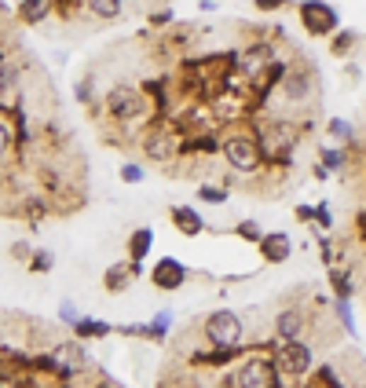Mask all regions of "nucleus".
Returning <instances> with one entry per match:
<instances>
[{
  "instance_id": "nucleus-31",
  "label": "nucleus",
  "mask_w": 366,
  "mask_h": 388,
  "mask_svg": "<svg viewBox=\"0 0 366 388\" xmlns=\"http://www.w3.org/2000/svg\"><path fill=\"white\" fill-rule=\"evenodd\" d=\"M8 147H11V128H8L4 121H0V158L8 154Z\"/></svg>"
},
{
  "instance_id": "nucleus-28",
  "label": "nucleus",
  "mask_w": 366,
  "mask_h": 388,
  "mask_svg": "<svg viewBox=\"0 0 366 388\" xmlns=\"http://www.w3.org/2000/svg\"><path fill=\"white\" fill-rule=\"evenodd\" d=\"M198 194H202L205 202H224V198H227V190H220V187H202Z\"/></svg>"
},
{
  "instance_id": "nucleus-25",
  "label": "nucleus",
  "mask_w": 366,
  "mask_h": 388,
  "mask_svg": "<svg viewBox=\"0 0 366 388\" xmlns=\"http://www.w3.org/2000/svg\"><path fill=\"white\" fill-rule=\"evenodd\" d=\"M337 315H341V326L348 330V333H355V322H352V312H348V304H344V300H341V304H337Z\"/></svg>"
},
{
  "instance_id": "nucleus-23",
  "label": "nucleus",
  "mask_w": 366,
  "mask_h": 388,
  "mask_svg": "<svg viewBox=\"0 0 366 388\" xmlns=\"http://www.w3.org/2000/svg\"><path fill=\"white\" fill-rule=\"evenodd\" d=\"M121 180H125V183H143L147 176H143V169H139V165L128 161V165H121Z\"/></svg>"
},
{
  "instance_id": "nucleus-5",
  "label": "nucleus",
  "mask_w": 366,
  "mask_h": 388,
  "mask_svg": "<svg viewBox=\"0 0 366 388\" xmlns=\"http://www.w3.org/2000/svg\"><path fill=\"white\" fill-rule=\"evenodd\" d=\"M224 154L239 172H253L256 165H261V143L246 139V136H234V139L224 143Z\"/></svg>"
},
{
  "instance_id": "nucleus-32",
  "label": "nucleus",
  "mask_w": 366,
  "mask_h": 388,
  "mask_svg": "<svg viewBox=\"0 0 366 388\" xmlns=\"http://www.w3.org/2000/svg\"><path fill=\"white\" fill-rule=\"evenodd\" d=\"M168 18H172V15H168V11H158V15H154V18H150V23H154V26H165V23H168Z\"/></svg>"
},
{
  "instance_id": "nucleus-17",
  "label": "nucleus",
  "mask_w": 366,
  "mask_h": 388,
  "mask_svg": "<svg viewBox=\"0 0 366 388\" xmlns=\"http://www.w3.org/2000/svg\"><path fill=\"white\" fill-rule=\"evenodd\" d=\"M311 89H308V74L304 70H293L290 77H286V96L290 99H304Z\"/></svg>"
},
{
  "instance_id": "nucleus-1",
  "label": "nucleus",
  "mask_w": 366,
  "mask_h": 388,
  "mask_svg": "<svg viewBox=\"0 0 366 388\" xmlns=\"http://www.w3.org/2000/svg\"><path fill=\"white\" fill-rule=\"evenodd\" d=\"M297 15H300V23H304V30L311 37H333L341 30V15H337V8L330 4V0H300Z\"/></svg>"
},
{
  "instance_id": "nucleus-26",
  "label": "nucleus",
  "mask_w": 366,
  "mask_h": 388,
  "mask_svg": "<svg viewBox=\"0 0 366 388\" xmlns=\"http://www.w3.org/2000/svg\"><path fill=\"white\" fill-rule=\"evenodd\" d=\"M253 4H256V11H282L290 0H253Z\"/></svg>"
},
{
  "instance_id": "nucleus-3",
  "label": "nucleus",
  "mask_w": 366,
  "mask_h": 388,
  "mask_svg": "<svg viewBox=\"0 0 366 388\" xmlns=\"http://www.w3.org/2000/svg\"><path fill=\"white\" fill-rule=\"evenodd\" d=\"M311 363H315V352L308 348L304 341H282V344H278L275 366H278L282 374H308Z\"/></svg>"
},
{
  "instance_id": "nucleus-12",
  "label": "nucleus",
  "mask_w": 366,
  "mask_h": 388,
  "mask_svg": "<svg viewBox=\"0 0 366 388\" xmlns=\"http://www.w3.org/2000/svg\"><path fill=\"white\" fill-rule=\"evenodd\" d=\"M150 246H154V231H150V227L132 231V239H128V256H132V264L143 261V256L150 253Z\"/></svg>"
},
{
  "instance_id": "nucleus-6",
  "label": "nucleus",
  "mask_w": 366,
  "mask_h": 388,
  "mask_svg": "<svg viewBox=\"0 0 366 388\" xmlns=\"http://www.w3.org/2000/svg\"><path fill=\"white\" fill-rule=\"evenodd\" d=\"M150 278H154L158 290H180L187 283V268L176 261V256H161V264L150 271Z\"/></svg>"
},
{
  "instance_id": "nucleus-19",
  "label": "nucleus",
  "mask_w": 366,
  "mask_h": 388,
  "mask_svg": "<svg viewBox=\"0 0 366 388\" xmlns=\"http://www.w3.org/2000/svg\"><path fill=\"white\" fill-rule=\"evenodd\" d=\"M33 275H48L52 268H55V256L48 253V249H33V256H30V264H26Z\"/></svg>"
},
{
  "instance_id": "nucleus-24",
  "label": "nucleus",
  "mask_w": 366,
  "mask_h": 388,
  "mask_svg": "<svg viewBox=\"0 0 366 388\" xmlns=\"http://www.w3.org/2000/svg\"><path fill=\"white\" fill-rule=\"evenodd\" d=\"M330 136H337V139H348V136H352V128H348V121H341V118H333V121H330Z\"/></svg>"
},
{
  "instance_id": "nucleus-7",
  "label": "nucleus",
  "mask_w": 366,
  "mask_h": 388,
  "mask_svg": "<svg viewBox=\"0 0 366 388\" xmlns=\"http://www.w3.org/2000/svg\"><path fill=\"white\" fill-rule=\"evenodd\" d=\"M261 253H264V261H268V264H282L286 256L293 253L290 234H282V231H271V234H264V239H261Z\"/></svg>"
},
{
  "instance_id": "nucleus-14",
  "label": "nucleus",
  "mask_w": 366,
  "mask_h": 388,
  "mask_svg": "<svg viewBox=\"0 0 366 388\" xmlns=\"http://www.w3.org/2000/svg\"><path fill=\"white\" fill-rule=\"evenodd\" d=\"M74 333L77 337H106V333H110V322H103V319H77Z\"/></svg>"
},
{
  "instance_id": "nucleus-13",
  "label": "nucleus",
  "mask_w": 366,
  "mask_h": 388,
  "mask_svg": "<svg viewBox=\"0 0 366 388\" xmlns=\"http://www.w3.org/2000/svg\"><path fill=\"white\" fill-rule=\"evenodd\" d=\"M84 8H88L96 18H103V23H110V18H118L125 11L121 0H84Z\"/></svg>"
},
{
  "instance_id": "nucleus-21",
  "label": "nucleus",
  "mask_w": 366,
  "mask_h": 388,
  "mask_svg": "<svg viewBox=\"0 0 366 388\" xmlns=\"http://www.w3.org/2000/svg\"><path fill=\"white\" fill-rule=\"evenodd\" d=\"M239 239H246V242H256V246H261L264 231H261V224H256V220H242V224H239Z\"/></svg>"
},
{
  "instance_id": "nucleus-29",
  "label": "nucleus",
  "mask_w": 366,
  "mask_h": 388,
  "mask_svg": "<svg viewBox=\"0 0 366 388\" xmlns=\"http://www.w3.org/2000/svg\"><path fill=\"white\" fill-rule=\"evenodd\" d=\"M11 256H15V261H26V264H30V256H33V249H30L26 242H15V246H11Z\"/></svg>"
},
{
  "instance_id": "nucleus-30",
  "label": "nucleus",
  "mask_w": 366,
  "mask_h": 388,
  "mask_svg": "<svg viewBox=\"0 0 366 388\" xmlns=\"http://www.w3.org/2000/svg\"><path fill=\"white\" fill-rule=\"evenodd\" d=\"M59 319L67 322V326H74V322H77L81 315H77V308H74V304H62V308H59Z\"/></svg>"
},
{
  "instance_id": "nucleus-15",
  "label": "nucleus",
  "mask_w": 366,
  "mask_h": 388,
  "mask_svg": "<svg viewBox=\"0 0 366 388\" xmlns=\"http://www.w3.org/2000/svg\"><path fill=\"white\" fill-rule=\"evenodd\" d=\"M59 359L70 366V370H84L88 366V355H84L81 344H59Z\"/></svg>"
},
{
  "instance_id": "nucleus-9",
  "label": "nucleus",
  "mask_w": 366,
  "mask_h": 388,
  "mask_svg": "<svg viewBox=\"0 0 366 388\" xmlns=\"http://www.w3.org/2000/svg\"><path fill=\"white\" fill-rule=\"evenodd\" d=\"M106 110H110L114 118H132V110H136V89H128V84L114 89L110 96H106Z\"/></svg>"
},
{
  "instance_id": "nucleus-27",
  "label": "nucleus",
  "mask_w": 366,
  "mask_h": 388,
  "mask_svg": "<svg viewBox=\"0 0 366 388\" xmlns=\"http://www.w3.org/2000/svg\"><path fill=\"white\" fill-rule=\"evenodd\" d=\"M322 161H326V169H341L344 154H341V150H322Z\"/></svg>"
},
{
  "instance_id": "nucleus-22",
  "label": "nucleus",
  "mask_w": 366,
  "mask_h": 388,
  "mask_svg": "<svg viewBox=\"0 0 366 388\" xmlns=\"http://www.w3.org/2000/svg\"><path fill=\"white\" fill-rule=\"evenodd\" d=\"M147 154L154 158V161H165V158H172V150H168V143H165V139H158V136H154V139H150V147H147Z\"/></svg>"
},
{
  "instance_id": "nucleus-16",
  "label": "nucleus",
  "mask_w": 366,
  "mask_h": 388,
  "mask_svg": "<svg viewBox=\"0 0 366 388\" xmlns=\"http://www.w3.org/2000/svg\"><path fill=\"white\" fill-rule=\"evenodd\" d=\"M355 45H359V33H355V30H337L333 40H330V52H333V55H348Z\"/></svg>"
},
{
  "instance_id": "nucleus-33",
  "label": "nucleus",
  "mask_w": 366,
  "mask_h": 388,
  "mask_svg": "<svg viewBox=\"0 0 366 388\" xmlns=\"http://www.w3.org/2000/svg\"><path fill=\"white\" fill-rule=\"evenodd\" d=\"M0 11H4V4H0Z\"/></svg>"
},
{
  "instance_id": "nucleus-11",
  "label": "nucleus",
  "mask_w": 366,
  "mask_h": 388,
  "mask_svg": "<svg viewBox=\"0 0 366 388\" xmlns=\"http://www.w3.org/2000/svg\"><path fill=\"white\" fill-rule=\"evenodd\" d=\"M300 330H304V319H300V312H282L275 319V341H297Z\"/></svg>"
},
{
  "instance_id": "nucleus-10",
  "label": "nucleus",
  "mask_w": 366,
  "mask_h": 388,
  "mask_svg": "<svg viewBox=\"0 0 366 388\" xmlns=\"http://www.w3.org/2000/svg\"><path fill=\"white\" fill-rule=\"evenodd\" d=\"M172 224L180 227V234H190V239L205 231V220H202L190 205H176V209H172Z\"/></svg>"
},
{
  "instance_id": "nucleus-18",
  "label": "nucleus",
  "mask_w": 366,
  "mask_h": 388,
  "mask_svg": "<svg viewBox=\"0 0 366 388\" xmlns=\"http://www.w3.org/2000/svg\"><path fill=\"white\" fill-rule=\"evenodd\" d=\"M128 275H136V268H132V264H118V268H110V271H106V290H110V293L125 290Z\"/></svg>"
},
{
  "instance_id": "nucleus-2",
  "label": "nucleus",
  "mask_w": 366,
  "mask_h": 388,
  "mask_svg": "<svg viewBox=\"0 0 366 388\" xmlns=\"http://www.w3.org/2000/svg\"><path fill=\"white\" fill-rule=\"evenodd\" d=\"M205 333L217 348H234L242 341V319L234 312H212L205 319Z\"/></svg>"
},
{
  "instance_id": "nucleus-8",
  "label": "nucleus",
  "mask_w": 366,
  "mask_h": 388,
  "mask_svg": "<svg viewBox=\"0 0 366 388\" xmlns=\"http://www.w3.org/2000/svg\"><path fill=\"white\" fill-rule=\"evenodd\" d=\"M55 0H18V23L23 26H37L52 15Z\"/></svg>"
},
{
  "instance_id": "nucleus-20",
  "label": "nucleus",
  "mask_w": 366,
  "mask_h": 388,
  "mask_svg": "<svg viewBox=\"0 0 366 388\" xmlns=\"http://www.w3.org/2000/svg\"><path fill=\"white\" fill-rule=\"evenodd\" d=\"M168 322H172V315H168V312L154 315V319H150V326H147V337H154V341H161V337L168 333Z\"/></svg>"
},
{
  "instance_id": "nucleus-4",
  "label": "nucleus",
  "mask_w": 366,
  "mask_h": 388,
  "mask_svg": "<svg viewBox=\"0 0 366 388\" xmlns=\"http://www.w3.org/2000/svg\"><path fill=\"white\" fill-rule=\"evenodd\" d=\"M239 388H275L278 384V370L271 359H246L239 366Z\"/></svg>"
}]
</instances>
